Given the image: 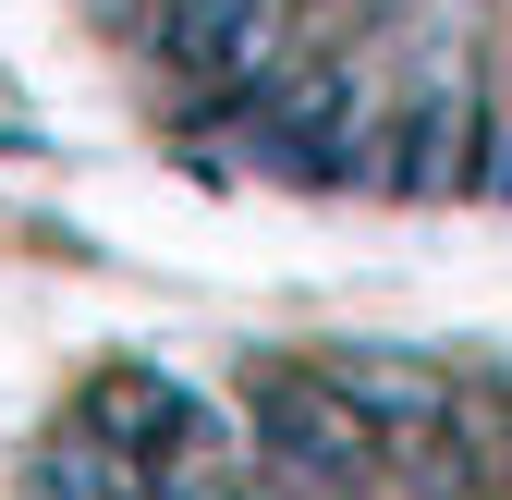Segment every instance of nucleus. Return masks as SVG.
Listing matches in <instances>:
<instances>
[{
    "label": "nucleus",
    "mask_w": 512,
    "mask_h": 500,
    "mask_svg": "<svg viewBox=\"0 0 512 500\" xmlns=\"http://www.w3.org/2000/svg\"><path fill=\"white\" fill-rule=\"evenodd\" d=\"M256 464L305 500H366L378 488V440H366V415L330 366H256Z\"/></svg>",
    "instance_id": "f257e3e1"
},
{
    "label": "nucleus",
    "mask_w": 512,
    "mask_h": 500,
    "mask_svg": "<svg viewBox=\"0 0 512 500\" xmlns=\"http://www.w3.org/2000/svg\"><path fill=\"white\" fill-rule=\"evenodd\" d=\"M476 135H488V98L439 61V74L403 86L391 122H378V183H391V196H476Z\"/></svg>",
    "instance_id": "f03ea898"
},
{
    "label": "nucleus",
    "mask_w": 512,
    "mask_h": 500,
    "mask_svg": "<svg viewBox=\"0 0 512 500\" xmlns=\"http://www.w3.org/2000/svg\"><path fill=\"white\" fill-rule=\"evenodd\" d=\"M147 500H256V464H244V440H232V427L196 403V415H183L171 440L147 452Z\"/></svg>",
    "instance_id": "7ed1b4c3"
},
{
    "label": "nucleus",
    "mask_w": 512,
    "mask_h": 500,
    "mask_svg": "<svg viewBox=\"0 0 512 500\" xmlns=\"http://www.w3.org/2000/svg\"><path fill=\"white\" fill-rule=\"evenodd\" d=\"M183 415H196V391H171V379H159V366H110V379L86 391V427H98V440H122V452H135V464H147V452L171 440V427H183Z\"/></svg>",
    "instance_id": "20e7f679"
},
{
    "label": "nucleus",
    "mask_w": 512,
    "mask_h": 500,
    "mask_svg": "<svg viewBox=\"0 0 512 500\" xmlns=\"http://www.w3.org/2000/svg\"><path fill=\"white\" fill-rule=\"evenodd\" d=\"M476 196H512V98H488V135H476Z\"/></svg>",
    "instance_id": "39448f33"
}]
</instances>
